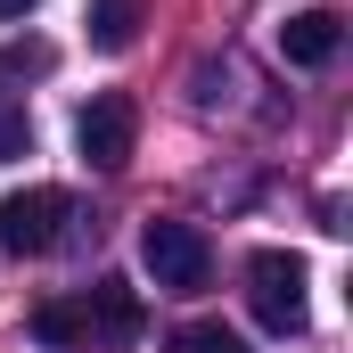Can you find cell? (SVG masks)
Here are the masks:
<instances>
[{
  "label": "cell",
  "mask_w": 353,
  "mask_h": 353,
  "mask_svg": "<svg viewBox=\"0 0 353 353\" xmlns=\"http://www.w3.org/2000/svg\"><path fill=\"white\" fill-rule=\"evenodd\" d=\"M304 288L312 279H304L296 255H279V247L247 255V304H255V321H263L271 337H304V321H312V296Z\"/></svg>",
  "instance_id": "6da1fadb"
},
{
  "label": "cell",
  "mask_w": 353,
  "mask_h": 353,
  "mask_svg": "<svg viewBox=\"0 0 353 353\" xmlns=\"http://www.w3.org/2000/svg\"><path fill=\"white\" fill-rule=\"evenodd\" d=\"M140 263L157 288H173V296H197L205 279H214V247H205V230L197 222H173V214H157L148 230H140Z\"/></svg>",
  "instance_id": "7a4b0ae2"
},
{
  "label": "cell",
  "mask_w": 353,
  "mask_h": 353,
  "mask_svg": "<svg viewBox=\"0 0 353 353\" xmlns=\"http://www.w3.org/2000/svg\"><path fill=\"white\" fill-rule=\"evenodd\" d=\"M66 222H74V197L66 189H50V181L8 189L0 197V255H50L66 239Z\"/></svg>",
  "instance_id": "3957f363"
},
{
  "label": "cell",
  "mask_w": 353,
  "mask_h": 353,
  "mask_svg": "<svg viewBox=\"0 0 353 353\" xmlns=\"http://www.w3.org/2000/svg\"><path fill=\"white\" fill-rule=\"evenodd\" d=\"M74 148H83V165H99V173H123L132 148H140V107L123 90H99L83 115H74Z\"/></svg>",
  "instance_id": "277c9868"
},
{
  "label": "cell",
  "mask_w": 353,
  "mask_h": 353,
  "mask_svg": "<svg viewBox=\"0 0 353 353\" xmlns=\"http://www.w3.org/2000/svg\"><path fill=\"white\" fill-rule=\"evenodd\" d=\"M337 41H345V17H337V8H296V17L279 25V58H288V66H329Z\"/></svg>",
  "instance_id": "5b68a950"
},
{
  "label": "cell",
  "mask_w": 353,
  "mask_h": 353,
  "mask_svg": "<svg viewBox=\"0 0 353 353\" xmlns=\"http://www.w3.org/2000/svg\"><path fill=\"white\" fill-rule=\"evenodd\" d=\"M83 321L99 329V337H115V345H132V337H140V296H132L123 279H99V288L83 296Z\"/></svg>",
  "instance_id": "8992f818"
},
{
  "label": "cell",
  "mask_w": 353,
  "mask_h": 353,
  "mask_svg": "<svg viewBox=\"0 0 353 353\" xmlns=\"http://www.w3.org/2000/svg\"><path fill=\"white\" fill-rule=\"evenodd\" d=\"M140 25H148V0H90V50L123 58L140 41Z\"/></svg>",
  "instance_id": "52a82bcc"
},
{
  "label": "cell",
  "mask_w": 353,
  "mask_h": 353,
  "mask_svg": "<svg viewBox=\"0 0 353 353\" xmlns=\"http://www.w3.org/2000/svg\"><path fill=\"white\" fill-rule=\"evenodd\" d=\"M173 353H255L239 329H222V321H181L173 329Z\"/></svg>",
  "instance_id": "ba28073f"
},
{
  "label": "cell",
  "mask_w": 353,
  "mask_h": 353,
  "mask_svg": "<svg viewBox=\"0 0 353 353\" xmlns=\"http://www.w3.org/2000/svg\"><path fill=\"white\" fill-rule=\"evenodd\" d=\"M33 337H41V345H90L83 304H41V312H33Z\"/></svg>",
  "instance_id": "9c48e42d"
},
{
  "label": "cell",
  "mask_w": 353,
  "mask_h": 353,
  "mask_svg": "<svg viewBox=\"0 0 353 353\" xmlns=\"http://www.w3.org/2000/svg\"><path fill=\"white\" fill-rule=\"evenodd\" d=\"M50 66H58L50 41H8V50H0V83H17V74H50Z\"/></svg>",
  "instance_id": "30bf717a"
},
{
  "label": "cell",
  "mask_w": 353,
  "mask_h": 353,
  "mask_svg": "<svg viewBox=\"0 0 353 353\" xmlns=\"http://www.w3.org/2000/svg\"><path fill=\"white\" fill-rule=\"evenodd\" d=\"M33 148V123H25V107H0V165H17Z\"/></svg>",
  "instance_id": "8fae6325"
},
{
  "label": "cell",
  "mask_w": 353,
  "mask_h": 353,
  "mask_svg": "<svg viewBox=\"0 0 353 353\" xmlns=\"http://www.w3.org/2000/svg\"><path fill=\"white\" fill-rule=\"evenodd\" d=\"M25 8H41V0H0V25H17Z\"/></svg>",
  "instance_id": "7c38bea8"
}]
</instances>
